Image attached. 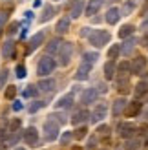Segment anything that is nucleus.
<instances>
[{"instance_id": "nucleus-36", "label": "nucleus", "mask_w": 148, "mask_h": 150, "mask_svg": "<svg viewBox=\"0 0 148 150\" xmlns=\"http://www.w3.org/2000/svg\"><path fill=\"white\" fill-rule=\"evenodd\" d=\"M4 95H6V99H15V95H17V86H7Z\"/></svg>"}, {"instance_id": "nucleus-56", "label": "nucleus", "mask_w": 148, "mask_h": 150, "mask_svg": "<svg viewBox=\"0 0 148 150\" xmlns=\"http://www.w3.org/2000/svg\"><path fill=\"white\" fill-rule=\"evenodd\" d=\"M146 119H148V112H146Z\"/></svg>"}, {"instance_id": "nucleus-6", "label": "nucleus", "mask_w": 148, "mask_h": 150, "mask_svg": "<svg viewBox=\"0 0 148 150\" xmlns=\"http://www.w3.org/2000/svg\"><path fill=\"white\" fill-rule=\"evenodd\" d=\"M117 130H119V136L124 137V139H130V137H134V134H135V125H132V123H121L119 126H117Z\"/></svg>"}, {"instance_id": "nucleus-9", "label": "nucleus", "mask_w": 148, "mask_h": 150, "mask_svg": "<svg viewBox=\"0 0 148 150\" xmlns=\"http://www.w3.org/2000/svg\"><path fill=\"white\" fill-rule=\"evenodd\" d=\"M141 110H143V103H139V101L128 103L126 108H124V115H126V117H135Z\"/></svg>"}, {"instance_id": "nucleus-45", "label": "nucleus", "mask_w": 148, "mask_h": 150, "mask_svg": "<svg viewBox=\"0 0 148 150\" xmlns=\"http://www.w3.org/2000/svg\"><path fill=\"white\" fill-rule=\"evenodd\" d=\"M6 18H7V13H4V11H0V31H2V26H4V22H6Z\"/></svg>"}, {"instance_id": "nucleus-51", "label": "nucleus", "mask_w": 148, "mask_h": 150, "mask_svg": "<svg viewBox=\"0 0 148 150\" xmlns=\"http://www.w3.org/2000/svg\"><path fill=\"white\" fill-rule=\"evenodd\" d=\"M97 88H99V90H97V92H101V93H104V92H106V90H108V88H106L104 84H99Z\"/></svg>"}, {"instance_id": "nucleus-48", "label": "nucleus", "mask_w": 148, "mask_h": 150, "mask_svg": "<svg viewBox=\"0 0 148 150\" xmlns=\"http://www.w3.org/2000/svg\"><path fill=\"white\" fill-rule=\"evenodd\" d=\"M80 37H90V28H82V31H80Z\"/></svg>"}, {"instance_id": "nucleus-43", "label": "nucleus", "mask_w": 148, "mask_h": 150, "mask_svg": "<svg viewBox=\"0 0 148 150\" xmlns=\"http://www.w3.org/2000/svg\"><path fill=\"white\" fill-rule=\"evenodd\" d=\"M17 77L18 79H24L26 77V66L24 64H18L17 66Z\"/></svg>"}, {"instance_id": "nucleus-55", "label": "nucleus", "mask_w": 148, "mask_h": 150, "mask_svg": "<svg viewBox=\"0 0 148 150\" xmlns=\"http://www.w3.org/2000/svg\"><path fill=\"white\" fill-rule=\"evenodd\" d=\"M17 150H24V148H20V146H18V148H17Z\"/></svg>"}, {"instance_id": "nucleus-40", "label": "nucleus", "mask_w": 148, "mask_h": 150, "mask_svg": "<svg viewBox=\"0 0 148 150\" xmlns=\"http://www.w3.org/2000/svg\"><path fill=\"white\" fill-rule=\"evenodd\" d=\"M97 134H99V136H102V137H106L108 134H110V126L108 125H101L99 128H97Z\"/></svg>"}, {"instance_id": "nucleus-47", "label": "nucleus", "mask_w": 148, "mask_h": 150, "mask_svg": "<svg viewBox=\"0 0 148 150\" xmlns=\"http://www.w3.org/2000/svg\"><path fill=\"white\" fill-rule=\"evenodd\" d=\"M13 110H15V112H18V110H22V103H20V101H17V103H13Z\"/></svg>"}, {"instance_id": "nucleus-52", "label": "nucleus", "mask_w": 148, "mask_h": 150, "mask_svg": "<svg viewBox=\"0 0 148 150\" xmlns=\"http://www.w3.org/2000/svg\"><path fill=\"white\" fill-rule=\"evenodd\" d=\"M95 143H97V139H90V143H88V148H93Z\"/></svg>"}, {"instance_id": "nucleus-34", "label": "nucleus", "mask_w": 148, "mask_h": 150, "mask_svg": "<svg viewBox=\"0 0 148 150\" xmlns=\"http://www.w3.org/2000/svg\"><path fill=\"white\" fill-rule=\"evenodd\" d=\"M20 126H22V121H20L18 117H15L13 121L9 123V126H7V130H9V132H18V130H20Z\"/></svg>"}, {"instance_id": "nucleus-13", "label": "nucleus", "mask_w": 148, "mask_h": 150, "mask_svg": "<svg viewBox=\"0 0 148 150\" xmlns=\"http://www.w3.org/2000/svg\"><path fill=\"white\" fill-rule=\"evenodd\" d=\"M90 70H92V66H90V64L80 62L79 70H77V73H75V79H77V81H86V79H88V75H90Z\"/></svg>"}, {"instance_id": "nucleus-54", "label": "nucleus", "mask_w": 148, "mask_h": 150, "mask_svg": "<svg viewBox=\"0 0 148 150\" xmlns=\"http://www.w3.org/2000/svg\"><path fill=\"white\" fill-rule=\"evenodd\" d=\"M71 150H82V148H80V146H73Z\"/></svg>"}, {"instance_id": "nucleus-33", "label": "nucleus", "mask_w": 148, "mask_h": 150, "mask_svg": "<svg viewBox=\"0 0 148 150\" xmlns=\"http://www.w3.org/2000/svg\"><path fill=\"white\" fill-rule=\"evenodd\" d=\"M86 136H88V128H86V126H79V128L73 132V137H75V139H84Z\"/></svg>"}, {"instance_id": "nucleus-42", "label": "nucleus", "mask_w": 148, "mask_h": 150, "mask_svg": "<svg viewBox=\"0 0 148 150\" xmlns=\"http://www.w3.org/2000/svg\"><path fill=\"white\" fill-rule=\"evenodd\" d=\"M37 92H39V90H37L35 86H27V88L24 90V97H35Z\"/></svg>"}, {"instance_id": "nucleus-25", "label": "nucleus", "mask_w": 148, "mask_h": 150, "mask_svg": "<svg viewBox=\"0 0 148 150\" xmlns=\"http://www.w3.org/2000/svg\"><path fill=\"white\" fill-rule=\"evenodd\" d=\"M53 13H55V7L53 6H46V7H44V9H42V15H40V22H48L51 17H53Z\"/></svg>"}, {"instance_id": "nucleus-8", "label": "nucleus", "mask_w": 148, "mask_h": 150, "mask_svg": "<svg viewBox=\"0 0 148 150\" xmlns=\"http://www.w3.org/2000/svg\"><path fill=\"white\" fill-rule=\"evenodd\" d=\"M132 64V73H137V75H141L144 71V66H146V59L143 55H137L134 61L130 62Z\"/></svg>"}, {"instance_id": "nucleus-22", "label": "nucleus", "mask_w": 148, "mask_h": 150, "mask_svg": "<svg viewBox=\"0 0 148 150\" xmlns=\"http://www.w3.org/2000/svg\"><path fill=\"white\" fill-rule=\"evenodd\" d=\"M37 88L42 90V92H51V90H55V81L53 79H42L37 84Z\"/></svg>"}, {"instance_id": "nucleus-4", "label": "nucleus", "mask_w": 148, "mask_h": 150, "mask_svg": "<svg viewBox=\"0 0 148 150\" xmlns=\"http://www.w3.org/2000/svg\"><path fill=\"white\" fill-rule=\"evenodd\" d=\"M44 137L46 141H55L58 137V123H55L53 119H48L44 123Z\"/></svg>"}, {"instance_id": "nucleus-53", "label": "nucleus", "mask_w": 148, "mask_h": 150, "mask_svg": "<svg viewBox=\"0 0 148 150\" xmlns=\"http://www.w3.org/2000/svg\"><path fill=\"white\" fill-rule=\"evenodd\" d=\"M42 6V0H33V7H40Z\"/></svg>"}, {"instance_id": "nucleus-10", "label": "nucleus", "mask_w": 148, "mask_h": 150, "mask_svg": "<svg viewBox=\"0 0 148 150\" xmlns=\"http://www.w3.org/2000/svg\"><path fill=\"white\" fill-rule=\"evenodd\" d=\"M95 99H97V90H93V88H88L82 92V97H80V103L82 104H92Z\"/></svg>"}, {"instance_id": "nucleus-41", "label": "nucleus", "mask_w": 148, "mask_h": 150, "mask_svg": "<svg viewBox=\"0 0 148 150\" xmlns=\"http://www.w3.org/2000/svg\"><path fill=\"white\" fill-rule=\"evenodd\" d=\"M71 137H73V134H71V132H64V134H62V137H61V143H62V146H66V145H68L70 141H71Z\"/></svg>"}, {"instance_id": "nucleus-1", "label": "nucleus", "mask_w": 148, "mask_h": 150, "mask_svg": "<svg viewBox=\"0 0 148 150\" xmlns=\"http://www.w3.org/2000/svg\"><path fill=\"white\" fill-rule=\"evenodd\" d=\"M88 39H90V44H93L95 48H102L110 42V33L106 29H95V31L90 33Z\"/></svg>"}, {"instance_id": "nucleus-3", "label": "nucleus", "mask_w": 148, "mask_h": 150, "mask_svg": "<svg viewBox=\"0 0 148 150\" xmlns=\"http://www.w3.org/2000/svg\"><path fill=\"white\" fill-rule=\"evenodd\" d=\"M55 66H57V62L51 57H42L39 66H37V71H39L40 77H46V75H49L51 71L55 70Z\"/></svg>"}, {"instance_id": "nucleus-26", "label": "nucleus", "mask_w": 148, "mask_h": 150, "mask_svg": "<svg viewBox=\"0 0 148 150\" xmlns=\"http://www.w3.org/2000/svg\"><path fill=\"white\" fill-rule=\"evenodd\" d=\"M61 40H58V39H53V40H49V44H48V46H46V53L48 55H53L55 53V51H58V48H61Z\"/></svg>"}, {"instance_id": "nucleus-39", "label": "nucleus", "mask_w": 148, "mask_h": 150, "mask_svg": "<svg viewBox=\"0 0 148 150\" xmlns=\"http://www.w3.org/2000/svg\"><path fill=\"white\" fill-rule=\"evenodd\" d=\"M49 119H53V121L58 123V125H64L66 123V115L64 114H53V115H49Z\"/></svg>"}, {"instance_id": "nucleus-29", "label": "nucleus", "mask_w": 148, "mask_h": 150, "mask_svg": "<svg viewBox=\"0 0 148 150\" xmlns=\"http://www.w3.org/2000/svg\"><path fill=\"white\" fill-rule=\"evenodd\" d=\"M146 93H148V84H146L144 81L137 82V86H135V97H143Z\"/></svg>"}, {"instance_id": "nucleus-50", "label": "nucleus", "mask_w": 148, "mask_h": 150, "mask_svg": "<svg viewBox=\"0 0 148 150\" xmlns=\"http://www.w3.org/2000/svg\"><path fill=\"white\" fill-rule=\"evenodd\" d=\"M144 13H148V0L143 4V7H141V15H144Z\"/></svg>"}, {"instance_id": "nucleus-20", "label": "nucleus", "mask_w": 148, "mask_h": 150, "mask_svg": "<svg viewBox=\"0 0 148 150\" xmlns=\"http://www.w3.org/2000/svg\"><path fill=\"white\" fill-rule=\"evenodd\" d=\"M70 22H71V18H68V17H62L61 20L57 22V26H55V31L57 33H66L70 29Z\"/></svg>"}, {"instance_id": "nucleus-21", "label": "nucleus", "mask_w": 148, "mask_h": 150, "mask_svg": "<svg viewBox=\"0 0 148 150\" xmlns=\"http://www.w3.org/2000/svg\"><path fill=\"white\" fill-rule=\"evenodd\" d=\"M82 11H84V0H77L75 4H73V7H71V18H79L80 15H82Z\"/></svg>"}, {"instance_id": "nucleus-30", "label": "nucleus", "mask_w": 148, "mask_h": 150, "mask_svg": "<svg viewBox=\"0 0 148 150\" xmlns=\"http://www.w3.org/2000/svg\"><path fill=\"white\" fill-rule=\"evenodd\" d=\"M134 26H132V24H124L121 29H119V37H121V39H126V37H130L132 33H134Z\"/></svg>"}, {"instance_id": "nucleus-11", "label": "nucleus", "mask_w": 148, "mask_h": 150, "mask_svg": "<svg viewBox=\"0 0 148 150\" xmlns=\"http://www.w3.org/2000/svg\"><path fill=\"white\" fill-rule=\"evenodd\" d=\"M121 18V9H117V7H110V9L106 11V22L108 24H117Z\"/></svg>"}, {"instance_id": "nucleus-31", "label": "nucleus", "mask_w": 148, "mask_h": 150, "mask_svg": "<svg viewBox=\"0 0 148 150\" xmlns=\"http://www.w3.org/2000/svg\"><path fill=\"white\" fill-rule=\"evenodd\" d=\"M144 143V139H141V137H139V139H128L126 141V150H135V148H139V145H143Z\"/></svg>"}, {"instance_id": "nucleus-44", "label": "nucleus", "mask_w": 148, "mask_h": 150, "mask_svg": "<svg viewBox=\"0 0 148 150\" xmlns=\"http://www.w3.org/2000/svg\"><path fill=\"white\" fill-rule=\"evenodd\" d=\"M18 139H20V130H18V132H15L13 136L9 137V141H7V143H9V145H15V143H17Z\"/></svg>"}, {"instance_id": "nucleus-28", "label": "nucleus", "mask_w": 148, "mask_h": 150, "mask_svg": "<svg viewBox=\"0 0 148 150\" xmlns=\"http://www.w3.org/2000/svg\"><path fill=\"white\" fill-rule=\"evenodd\" d=\"M134 46H135V39H128V40L121 46V53H123V55H130L132 50H134Z\"/></svg>"}, {"instance_id": "nucleus-23", "label": "nucleus", "mask_w": 148, "mask_h": 150, "mask_svg": "<svg viewBox=\"0 0 148 150\" xmlns=\"http://www.w3.org/2000/svg\"><path fill=\"white\" fill-rule=\"evenodd\" d=\"M130 71H132V64L128 61H124V62H121L119 66H117V73H119L121 77H128Z\"/></svg>"}, {"instance_id": "nucleus-7", "label": "nucleus", "mask_w": 148, "mask_h": 150, "mask_svg": "<svg viewBox=\"0 0 148 150\" xmlns=\"http://www.w3.org/2000/svg\"><path fill=\"white\" fill-rule=\"evenodd\" d=\"M22 139H24L27 145H35L37 141H39V132H37L35 126H29V128H26L22 132Z\"/></svg>"}, {"instance_id": "nucleus-49", "label": "nucleus", "mask_w": 148, "mask_h": 150, "mask_svg": "<svg viewBox=\"0 0 148 150\" xmlns=\"http://www.w3.org/2000/svg\"><path fill=\"white\" fill-rule=\"evenodd\" d=\"M7 137V132H6V128H0V141H4Z\"/></svg>"}, {"instance_id": "nucleus-37", "label": "nucleus", "mask_w": 148, "mask_h": 150, "mask_svg": "<svg viewBox=\"0 0 148 150\" xmlns=\"http://www.w3.org/2000/svg\"><path fill=\"white\" fill-rule=\"evenodd\" d=\"M7 77H9V71H7V70H2V71H0V90H4V88H6Z\"/></svg>"}, {"instance_id": "nucleus-24", "label": "nucleus", "mask_w": 148, "mask_h": 150, "mask_svg": "<svg viewBox=\"0 0 148 150\" xmlns=\"http://www.w3.org/2000/svg\"><path fill=\"white\" fill-rule=\"evenodd\" d=\"M97 59H99V53H95V51H86V53L82 55V62L93 66L95 62H97Z\"/></svg>"}, {"instance_id": "nucleus-38", "label": "nucleus", "mask_w": 148, "mask_h": 150, "mask_svg": "<svg viewBox=\"0 0 148 150\" xmlns=\"http://www.w3.org/2000/svg\"><path fill=\"white\" fill-rule=\"evenodd\" d=\"M44 104H46L44 101H33L31 106H29V112H31V114H35V112H39V110L44 106Z\"/></svg>"}, {"instance_id": "nucleus-15", "label": "nucleus", "mask_w": 148, "mask_h": 150, "mask_svg": "<svg viewBox=\"0 0 148 150\" xmlns=\"http://www.w3.org/2000/svg\"><path fill=\"white\" fill-rule=\"evenodd\" d=\"M71 104H73V93H66V95H62L61 99L55 103V106H57V108H64V110H66V108H70Z\"/></svg>"}, {"instance_id": "nucleus-46", "label": "nucleus", "mask_w": 148, "mask_h": 150, "mask_svg": "<svg viewBox=\"0 0 148 150\" xmlns=\"http://www.w3.org/2000/svg\"><path fill=\"white\" fill-rule=\"evenodd\" d=\"M24 17H26V20L29 22V20H33V17H35V13H33V11H26V13H24Z\"/></svg>"}, {"instance_id": "nucleus-12", "label": "nucleus", "mask_w": 148, "mask_h": 150, "mask_svg": "<svg viewBox=\"0 0 148 150\" xmlns=\"http://www.w3.org/2000/svg\"><path fill=\"white\" fill-rule=\"evenodd\" d=\"M42 42H44V33H42V31H39V33H37L33 39H31V40H29V46H27V50H26V53H31V51H33V50H37Z\"/></svg>"}, {"instance_id": "nucleus-19", "label": "nucleus", "mask_w": 148, "mask_h": 150, "mask_svg": "<svg viewBox=\"0 0 148 150\" xmlns=\"http://www.w3.org/2000/svg\"><path fill=\"white\" fill-rule=\"evenodd\" d=\"M115 71H117L115 62H113V61H108V62L104 64V77H106L108 81H112V79L115 77Z\"/></svg>"}, {"instance_id": "nucleus-16", "label": "nucleus", "mask_w": 148, "mask_h": 150, "mask_svg": "<svg viewBox=\"0 0 148 150\" xmlns=\"http://www.w3.org/2000/svg\"><path fill=\"white\" fill-rule=\"evenodd\" d=\"M88 117H90V112L82 108V110H79V112H75V114H73L71 123H73V125H80V123H84Z\"/></svg>"}, {"instance_id": "nucleus-2", "label": "nucleus", "mask_w": 148, "mask_h": 150, "mask_svg": "<svg viewBox=\"0 0 148 150\" xmlns=\"http://www.w3.org/2000/svg\"><path fill=\"white\" fill-rule=\"evenodd\" d=\"M73 55V44L71 42H62L61 48H58V64L68 66Z\"/></svg>"}, {"instance_id": "nucleus-35", "label": "nucleus", "mask_w": 148, "mask_h": 150, "mask_svg": "<svg viewBox=\"0 0 148 150\" xmlns=\"http://www.w3.org/2000/svg\"><path fill=\"white\" fill-rule=\"evenodd\" d=\"M18 28H20V22L15 20V22H11V24L6 28V31H7V35H13V33H17V31H18Z\"/></svg>"}, {"instance_id": "nucleus-32", "label": "nucleus", "mask_w": 148, "mask_h": 150, "mask_svg": "<svg viewBox=\"0 0 148 150\" xmlns=\"http://www.w3.org/2000/svg\"><path fill=\"white\" fill-rule=\"evenodd\" d=\"M119 53H121V46H119V44H113V46L108 50V59H110V61H113V59H117Z\"/></svg>"}, {"instance_id": "nucleus-18", "label": "nucleus", "mask_w": 148, "mask_h": 150, "mask_svg": "<svg viewBox=\"0 0 148 150\" xmlns=\"http://www.w3.org/2000/svg\"><path fill=\"white\" fill-rule=\"evenodd\" d=\"M126 101L124 99H117L115 103H113V108H112V114L115 115V117H119L121 114H124V108H126Z\"/></svg>"}, {"instance_id": "nucleus-27", "label": "nucleus", "mask_w": 148, "mask_h": 150, "mask_svg": "<svg viewBox=\"0 0 148 150\" xmlns=\"http://www.w3.org/2000/svg\"><path fill=\"white\" fill-rule=\"evenodd\" d=\"M135 9V0H126L123 4V9H121V15H132Z\"/></svg>"}, {"instance_id": "nucleus-14", "label": "nucleus", "mask_w": 148, "mask_h": 150, "mask_svg": "<svg viewBox=\"0 0 148 150\" xmlns=\"http://www.w3.org/2000/svg\"><path fill=\"white\" fill-rule=\"evenodd\" d=\"M2 57L4 59H13L15 57V42L13 40H6L2 44Z\"/></svg>"}, {"instance_id": "nucleus-5", "label": "nucleus", "mask_w": 148, "mask_h": 150, "mask_svg": "<svg viewBox=\"0 0 148 150\" xmlns=\"http://www.w3.org/2000/svg\"><path fill=\"white\" fill-rule=\"evenodd\" d=\"M106 114H108V106H106L104 103H99L97 106L93 108V112L90 114L92 123H99V121H102V119L106 117Z\"/></svg>"}, {"instance_id": "nucleus-17", "label": "nucleus", "mask_w": 148, "mask_h": 150, "mask_svg": "<svg viewBox=\"0 0 148 150\" xmlns=\"http://www.w3.org/2000/svg\"><path fill=\"white\" fill-rule=\"evenodd\" d=\"M101 6H102V0H90V4L86 6V15L88 17H93L101 9Z\"/></svg>"}]
</instances>
